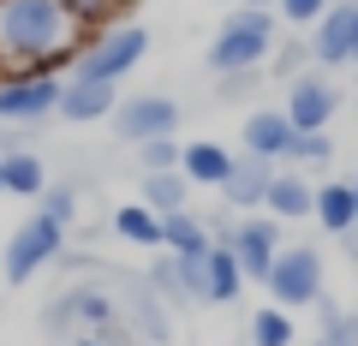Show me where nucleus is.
I'll return each instance as SVG.
<instances>
[{"instance_id": "f8f14e48", "label": "nucleus", "mask_w": 358, "mask_h": 346, "mask_svg": "<svg viewBox=\"0 0 358 346\" xmlns=\"http://www.w3.org/2000/svg\"><path fill=\"white\" fill-rule=\"evenodd\" d=\"M114 108H120L114 84H96V78H60V108H54L60 120L90 126V120H114Z\"/></svg>"}, {"instance_id": "c9c22d12", "label": "nucleus", "mask_w": 358, "mask_h": 346, "mask_svg": "<svg viewBox=\"0 0 358 346\" xmlns=\"http://www.w3.org/2000/svg\"><path fill=\"white\" fill-rule=\"evenodd\" d=\"M0 161H6V155H0ZM0 192H6V185H0Z\"/></svg>"}, {"instance_id": "dca6fc26", "label": "nucleus", "mask_w": 358, "mask_h": 346, "mask_svg": "<svg viewBox=\"0 0 358 346\" xmlns=\"http://www.w3.org/2000/svg\"><path fill=\"white\" fill-rule=\"evenodd\" d=\"M310 215L322 221V233L346 239V233L358 227V197H352V180H322V185H317V203H310Z\"/></svg>"}, {"instance_id": "4468645a", "label": "nucleus", "mask_w": 358, "mask_h": 346, "mask_svg": "<svg viewBox=\"0 0 358 346\" xmlns=\"http://www.w3.org/2000/svg\"><path fill=\"white\" fill-rule=\"evenodd\" d=\"M239 131H245V155H263V161H275V167H281L287 150H293V120H287L281 108H257V114H245Z\"/></svg>"}, {"instance_id": "6e6552de", "label": "nucleus", "mask_w": 358, "mask_h": 346, "mask_svg": "<svg viewBox=\"0 0 358 346\" xmlns=\"http://www.w3.org/2000/svg\"><path fill=\"white\" fill-rule=\"evenodd\" d=\"M48 329H84V334H114L120 329V298L108 287H78V293L48 305Z\"/></svg>"}, {"instance_id": "c756f323", "label": "nucleus", "mask_w": 358, "mask_h": 346, "mask_svg": "<svg viewBox=\"0 0 358 346\" xmlns=\"http://www.w3.org/2000/svg\"><path fill=\"white\" fill-rule=\"evenodd\" d=\"M36 203H42V215H54V221L66 227V221H72V209H78V192H72V185H48Z\"/></svg>"}, {"instance_id": "c85d7f7f", "label": "nucleus", "mask_w": 358, "mask_h": 346, "mask_svg": "<svg viewBox=\"0 0 358 346\" xmlns=\"http://www.w3.org/2000/svg\"><path fill=\"white\" fill-rule=\"evenodd\" d=\"M329 6L334 0H275V18H287V24H317Z\"/></svg>"}, {"instance_id": "f257e3e1", "label": "nucleus", "mask_w": 358, "mask_h": 346, "mask_svg": "<svg viewBox=\"0 0 358 346\" xmlns=\"http://www.w3.org/2000/svg\"><path fill=\"white\" fill-rule=\"evenodd\" d=\"M78 48L84 24L60 0H0V72H54Z\"/></svg>"}, {"instance_id": "5701e85b", "label": "nucleus", "mask_w": 358, "mask_h": 346, "mask_svg": "<svg viewBox=\"0 0 358 346\" xmlns=\"http://www.w3.org/2000/svg\"><path fill=\"white\" fill-rule=\"evenodd\" d=\"M317 317H322V334H317V346H358V317H346V310L334 305L329 293L317 298Z\"/></svg>"}, {"instance_id": "412c9836", "label": "nucleus", "mask_w": 358, "mask_h": 346, "mask_svg": "<svg viewBox=\"0 0 358 346\" xmlns=\"http://www.w3.org/2000/svg\"><path fill=\"white\" fill-rule=\"evenodd\" d=\"M0 185H6L13 197H42V192H48V167H42V155L13 150L6 161H0Z\"/></svg>"}, {"instance_id": "9b49d317", "label": "nucleus", "mask_w": 358, "mask_h": 346, "mask_svg": "<svg viewBox=\"0 0 358 346\" xmlns=\"http://www.w3.org/2000/svg\"><path fill=\"white\" fill-rule=\"evenodd\" d=\"M352 13H358V0H334L310 24V60L317 66H352Z\"/></svg>"}, {"instance_id": "4be33fe9", "label": "nucleus", "mask_w": 358, "mask_h": 346, "mask_svg": "<svg viewBox=\"0 0 358 346\" xmlns=\"http://www.w3.org/2000/svg\"><path fill=\"white\" fill-rule=\"evenodd\" d=\"M114 233H120L126 245L162 251V215H155V209H143V203H126V209H114Z\"/></svg>"}, {"instance_id": "f704fd0d", "label": "nucleus", "mask_w": 358, "mask_h": 346, "mask_svg": "<svg viewBox=\"0 0 358 346\" xmlns=\"http://www.w3.org/2000/svg\"><path fill=\"white\" fill-rule=\"evenodd\" d=\"M352 66H358V13H352Z\"/></svg>"}, {"instance_id": "473e14b6", "label": "nucleus", "mask_w": 358, "mask_h": 346, "mask_svg": "<svg viewBox=\"0 0 358 346\" xmlns=\"http://www.w3.org/2000/svg\"><path fill=\"white\" fill-rule=\"evenodd\" d=\"M352 197H358V173H352ZM346 251H352V257H358V227H352V233H346Z\"/></svg>"}, {"instance_id": "6ab92c4d", "label": "nucleus", "mask_w": 358, "mask_h": 346, "mask_svg": "<svg viewBox=\"0 0 358 346\" xmlns=\"http://www.w3.org/2000/svg\"><path fill=\"white\" fill-rule=\"evenodd\" d=\"M209 227L192 215V209H173V215H162V251H173V257H203L209 251Z\"/></svg>"}, {"instance_id": "423d86ee", "label": "nucleus", "mask_w": 358, "mask_h": 346, "mask_svg": "<svg viewBox=\"0 0 358 346\" xmlns=\"http://www.w3.org/2000/svg\"><path fill=\"white\" fill-rule=\"evenodd\" d=\"M60 108L54 72H0V126H36Z\"/></svg>"}, {"instance_id": "0eeeda50", "label": "nucleus", "mask_w": 358, "mask_h": 346, "mask_svg": "<svg viewBox=\"0 0 358 346\" xmlns=\"http://www.w3.org/2000/svg\"><path fill=\"white\" fill-rule=\"evenodd\" d=\"M108 126H114V138H126V143L173 138V131H179V102H173V96H126Z\"/></svg>"}, {"instance_id": "9d476101", "label": "nucleus", "mask_w": 358, "mask_h": 346, "mask_svg": "<svg viewBox=\"0 0 358 346\" xmlns=\"http://www.w3.org/2000/svg\"><path fill=\"white\" fill-rule=\"evenodd\" d=\"M233 257H239V275L245 281H263L275 269V251H281V221L275 215H251V221H233Z\"/></svg>"}, {"instance_id": "20e7f679", "label": "nucleus", "mask_w": 358, "mask_h": 346, "mask_svg": "<svg viewBox=\"0 0 358 346\" xmlns=\"http://www.w3.org/2000/svg\"><path fill=\"white\" fill-rule=\"evenodd\" d=\"M263 287H268V298L281 310L317 305L322 298V251L317 245H281V251H275V269L263 275Z\"/></svg>"}, {"instance_id": "aec40b11", "label": "nucleus", "mask_w": 358, "mask_h": 346, "mask_svg": "<svg viewBox=\"0 0 358 346\" xmlns=\"http://www.w3.org/2000/svg\"><path fill=\"white\" fill-rule=\"evenodd\" d=\"M143 209H155V215H173V209L192 203V180L179 173V167H167V173H143Z\"/></svg>"}, {"instance_id": "72a5a7b5", "label": "nucleus", "mask_w": 358, "mask_h": 346, "mask_svg": "<svg viewBox=\"0 0 358 346\" xmlns=\"http://www.w3.org/2000/svg\"><path fill=\"white\" fill-rule=\"evenodd\" d=\"M239 6H251V13H275V0H239Z\"/></svg>"}, {"instance_id": "f03ea898", "label": "nucleus", "mask_w": 358, "mask_h": 346, "mask_svg": "<svg viewBox=\"0 0 358 346\" xmlns=\"http://www.w3.org/2000/svg\"><path fill=\"white\" fill-rule=\"evenodd\" d=\"M275 42H281L275 13H251V6H239L233 18H221L215 42H209V72H221V78L263 72L268 54H275Z\"/></svg>"}, {"instance_id": "f3484780", "label": "nucleus", "mask_w": 358, "mask_h": 346, "mask_svg": "<svg viewBox=\"0 0 358 346\" xmlns=\"http://www.w3.org/2000/svg\"><path fill=\"white\" fill-rule=\"evenodd\" d=\"M310 203H317V185L299 173V167H275V185H268V197H263V209L275 221H299V215H310Z\"/></svg>"}, {"instance_id": "7c9ffc66", "label": "nucleus", "mask_w": 358, "mask_h": 346, "mask_svg": "<svg viewBox=\"0 0 358 346\" xmlns=\"http://www.w3.org/2000/svg\"><path fill=\"white\" fill-rule=\"evenodd\" d=\"M78 346H126V334H120V329L114 334H78Z\"/></svg>"}, {"instance_id": "7ed1b4c3", "label": "nucleus", "mask_w": 358, "mask_h": 346, "mask_svg": "<svg viewBox=\"0 0 358 346\" xmlns=\"http://www.w3.org/2000/svg\"><path fill=\"white\" fill-rule=\"evenodd\" d=\"M143 54H150V36H143V24H126V18H114L108 30H96V36L78 48V72H72V78L120 84L126 72H138Z\"/></svg>"}, {"instance_id": "2f4dec72", "label": "nucleus", "mask_w": 358, "mask_h": 346, "mask_svg": "<svg viewBox=\"0 0 358 346\" xmlns=\"http://www.w3.org/2000/svg\"><path fill=\"white\" fill-rule=\"evenodd\" d=\"M13 150H18V131H13V126H0V155H13Z\"/></svg>"}, {"instance_id": "1a4fd4ad", "label": "nucleus", "mask_w": 358, "mask_h": 346, "mask_svg": "<svg viewBox=\"0 0 358 346\" xmlns=\"http://www.w3.org/2000/svg\"><path fill=\"white\" fill-rule=\"evenodd\" d=\"M287 120H293V131H329V120L341 114V90H334L322 72H299L293 84H287Z\"/></svg>"}, {"instance_id": "a878e982", "label": "nucleus", "mask_w": 358, "mask_h": 346, "mask_svg": "<svg viewBox=\"0 0 358 346\" xmlns=\"http://www.w3.org/2000/svg\"><path fill=\"white\" fill-rule=\"evenodd\" d=\"M60 6H66L84 30H108V24H114V13H120V0H60Z\"/></svg>"}, {"instance_id": "393cba45", "label": "nucleus", "mask_w": 358, "mask_h": 346, "mask_svg": "<svg viewBox=\"0 0 358 346\" xmlns=\"http://www.w3.org/2000/svg\"><path fill=\"white\" fill-rule=\"evenodd\" d=\"M329 161H334V138L329 131H293L287 167H329Z\"/></svg>"}, {"instance_id": "39448f33", "label": "nucleus", "mask_w": 358, "mask_h": 346, "mask_svg": "<svg viewBox=\"0 0 358 346\" xmlns=\"http://www.w3.org/2000/svg\"><path fill=\"white\" fill-rule=\"evenodd\" d=\"M60 245H66V227H60L54 215H42V209H36V215H30L24 227L6 239V263H0V275H6L13 287H24L42 263H60Z\"/></svg>"}, {"instance_id": "a211bd4d", "label": "nucleus", "mask_w": 358, "mask_h": 346, "mask_svg": "<svg viewBox=\"0 0 358 346\" xmlns=\"http://www.w3.org/2000/svg\"><path fill=\"white\" fill-rule=\"evenodd\" d=\"M227 167H233V155L221 150V143H209V138H197V143H179V173H185L192 185H215V192H221Z\"/></svg>"}, {"instance_id": "2eb2a0df", "label": "nucleus", "mask_w": 358, "mask_h": 346, "mask_svg": "<svg viewBox=\"0 0 358 346\" xmlns=\"http://www.w3.org/2000/svg\"><path fill=\"white\" fill-rule=\"evenodd\" d=\"M239 287H245V275H239L233 245H209V251H203V287H197V305H233Z\"/></svg>"}, {"instance_id": "cd10ccee", "label": "nucleus", "mask_w": 358, "mask_h": 346, "mask_svg": "<svg viewBox=\"0 0 358 346\" xmlns=\"http://www.w3.org/2000/svg\"><path fill=\"white\" fill-rule=\"evenodd\" d=\"M138 161H143V173H167V167H179V143H173V138L138 143Z\"/></svg>"}, {"instance_id": "b1692460", "label": "nucleus", "mask_w": 358, "mask_h": 346, "mask_svg": "<svg viewBox=\"0 0 358 346\" xmlns=\"http://www.w3.org/2000/svg\"><path fill=\"white\" fill-rule=\"evenodd\" d=\"M251 346H293V317L281 305L251 310Z\"/></svg>"}, {"instance_id": "bb28decb", "label": "nucleus", "mask_w": 358, "mask_h": 346, "mask_svg": "<svg viewBox=\"0 0 358 346\" xmlns=\"http://www.w3.org/2000/svg\"><path fill=\"white\" fill-rule=\"evenodd\" d=\"M305 54H310V42H293V36H287V42H275V54H268V72L293 84V78H299V66H305Z\"/></svg>"}, {"instance_id": "ddd939ff", "label": "nucleus", "mask_w": 358, "mask_h": 346, "mask_svg": "<svg viewBox=\"0 0 358 346\" xmlns=\"http://www.w3.org/2000/svg\"><path fill=\"white\" fill-rule=\"evenodd\" d=\"M268 185H275V161H263V155H233L227 180H221V197H227V209L251 215V209H263Z\"/></svg>"}]
</instances>
